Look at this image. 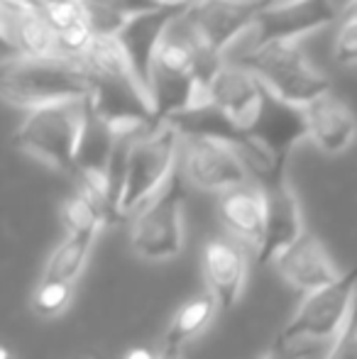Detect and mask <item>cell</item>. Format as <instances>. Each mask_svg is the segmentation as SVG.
Wrapping results in <instances>:
<instances>
[{"label":"cell","mask_w":357,"mask_h":359,"mask_svg":"<svg viewBox=\"0 0 357 359\" xmlns=\"http://www.w3.org/2000/svg\"><path fill=\"white\" fill-rule=\"evenodd\" d=\"M184 15L169 27L154 57L149 95L157 125L169 123L189 108L203 105L210 81L225 64V59L201 47Z\"/></svg>","instance_id":"6da1fadb"},{"label":"cell","mask_w":357,"mask_h":359,"mask_svg":"<svg viewBox=\"0 0 357 359\" xmlns=\"http://www.w3.org/2000/svg\"><path fill=\"white\" fill-rule=\"evenodd\" d=\"M90 72L88 105L118 135H140L157 128L152 95L130 69L115 37H95L81 59Z\"/></svg>","instance_id":"7a4b0ae2"},{"label":"cell","mask_w":357,"mask_h":359,"mask_svg":"<svg viewBox=\"0 0 357 359\" xmlns=\"http://www.w3.org/2000/svg\"><path fill=\"white\" fill-rule=\"evenodd\" d=\"M3 98L20 110L86 100L90 72L83 62L69 57H13L5 59L0 79Z\"/></svg>","instance_id":"3957f363"},{"label":"cell","mask_w":357,"mask_h":359,"mask_svg":"<svg viewBox=\"0 0 357 359\" xmlns=\"http://www.w3.org/2000/svg\"><path fill=\"white\" fill-rule=\"evenodd\" d=\"M88 123V98L49 105L27 113L13 135L20 151L44 161L52 169L74 174L76 151Z\"/></svg>","instance_id":"277c9868"},{"label":"cell","mask_w":357,"mask_h":359,"mask_svg":"<svg viewBox=\"0 0 357 359\" xmlns=\"http://www.w3.org/2000/svg\"><path fill=\"white\" fill-rule=\"evenodd\" d=\"M357 301V269H348L333 284L306 293L304 303L294 313L271 347H291L335 342L345 330Z\"/></svg>","instance_id":"5b68a950"},{"label":"cell","mask_w":357,"mask_h":359,"mask_svg":"<svg viewBox=\"0 0 357 359\" xmlns=\"http://www.w3.org/2000/svg\"><path fill=\"white\" fill-rule=\"evenodd\" d=\"M181 133L172 123H162L135 140L125 171L120 217L140 213L177 174Z\"/></svg>","instance_id":"8992f818"},{"label":"cell","mask_w":357,"mask_h":359,"mask_svg":"<svg viewBox=\"0 0 357 359\" xmlns=\"http://www.w3.org/2000/svg\"><path fill=\"white\" fill-rule=\"evenodd\" d=\"M230 62L250 69L267 86L269 93L299 108H306L321 95L333 90L328 76H323L306 62L296 42L269 44L252 54H240L238 59H230Z\"/></svg>","instance_id":"52a82bcc"},{"label":"cell","mask_w":357,"mask_h":359,"mask_svg":"<svg viewBox=\"0 0 357 359\" xmlns=\"http://www.w3.org/2000/svg\"><path fill=\"white\" fill-rule=\"evenodd\" d=\"M186 179L181 171L135 215L130 242L135 255L149 262H167L184 247Z\"/></svg>","instance_id":"ba28073f"},{"label":"cell","mask_w":357,"mask_h":359,"mask_svg":"<svg viewBox=\"0 0 357 359\" xmlns=\"http://www.w3.org/2000/svg\"><path fill=\"white\" fill-rule=\"evenodd\" d=\"M271 0H201L186 10V22L206 52L225 59V52L250 32Z\"/></svg>","instance_id":"9c48e42d"},{"label":"cell","mask_w":357,"mask_h":359,"mask_svg":"<svg viewBox=\"0 0 357 359\" xmlns=\"http://www.w3.org/2000/svg\"><path fill=\"white\" fill-rule=\"evenodd\" d=\"M340 18L343 13L333 0H294V3L271 5L260 15L255 27L245 34L248 47L243 54H252L269 44L296 42L316 29L338 22Z\"/></svg>","instance_id":"30bf717a"},{"label":"cell","mask_w":357,"mask_h":359,"mask_svg":"<svg viewBox=\"0 0 357 359\" xmlns=\"http://www.w3.org/2000/svg\"><path fill=\"white\" fill-rule=\"evenodd\" d=\"M181 174L186 184L196 186L201 191L223 194L235 186L250 184V176L245 161L233 147L203 137H181Z\"/></svg>","instance_id":"8fae6325"},{"label":"cell","mask_w":357,"mask_h":359,"mask_svg":"<svg viewBox=\"0 0 357 359\" xmlns=\"http://www.w3.org/2000/svg\"><path fill=\"white\" fill-rule=\"evenodd\" d=\"M3 42L15 57H62L57 34L44 18V0H0Z\"/></svg>","instance_id":"7c38bea8"},{"label":"cell","mask_w":357,"mask_h":359,"mask_svg":"<svg viewBox=\"0 0 357 359\" xmlns=\"http://www.w3.org/2000/svg\"><path fill=\"white\" fill-rule=\"evenodd\" d=\"M186 10L189 8L164 5V8L154 10V13H144L133 18L115 34V42L123 49L130 69L135 72L140 83L147 88V93H149V83H152V67H154V57L159 52V44L167 37L169 27L177 22Z\"/></svg>","instance_id":"4fadbf2b"},{"label":"cell","mask_w":357,"mask_h":359,"mask_svg":"<svg viewBox=\"0 0 357 359\" xmlns=\"http://www.w3.org/2000/svg\"><path fill=\"white\" fill-rule=\"evenodd\" d=\"M264 98H267V86L250 69L240 67L230 59H225V64L213 76L208 93H206V103L223 110L245 133L257 120Z\"/></svg>","instance_id":"5bb4252c"},{"label":"cell","mask_w":357,"mask_h":359,"mask_svg":"<svg viewBox=\"0 0 357 359\" xmlns=\"http://www.w3.org/2000/svg\"><path fill=\"white\" fill-rule=\"evenodd\" d=\"M248 135L267 151L279 169H284L286 159H289V151L294 149L301 140L309 137L306 110L276 98L274 93L267 90L262 110H260L252 128L248 130Z\"/></svg>","instance_id":"9a60e30c"},{"label":"cell","mask_w":357,"mask_h":359,"mask_svg":"<svg viewBox=\"0 0 357 359\" xmlns=\"http://www.w3.org/2000/svg\"><path fill=\"white\" fill-rule=\"evenodd\" d=\"M201 269L206 276L208 293L218 301L220 311H230L240 301L248 279V257L243 247L225 237H213L201 252Z\"/></svg>","instance_id":"2e32d148"},{"label":"cell","mask_w":357,"mask_h":359,"mask_svg":"<svg viewBox=\"0 0 357 359\" xmlns=\"http://www.w3.org/2000/svg\"><path fill=\"white\" fill-rule=\"evenodd\" d=\"M264 201H267V222H264V240L257 250L260 264H274V259L284 250L304 235V217L296 194L286 181L262 186Z\"/></svg>","instance_id":"e0dca14e"},{"label":"cell","mask_w":357,"mask_h":359,"mask_svg":"<svg viewBox=\"0 0 357 359\" xmlns=\"http://www.w3.org/2000/svg\"><path fill=\"white\" fill-rule=\"evenodd\" d=\"M274 269L279 271V276L286 284L301 288L306 293L333 284L340 276L323 242L311 232H304L299 242H294L289 250H284L276 257Z\"/></svg>","instance_id":"ac0fdd59"},{"label":"cell","mask_w":357,"mask_h":359,"mask_svg":"<svg viewBox=\"0 0 357 359\" xmlns=\"http://www.w3.org/2000/svg\"><path fill=\"white\" fill-rule=\"evenodd\" d=\"M309 137L325 154H340L357 137V118L348 103L333 90L306 105Z\"/></svg>","instance_id":"d6986e66"},{"label":"cell","mask_w":357,"mask_h":359,"mask_svg":"<svg viewBox=\"0 0 357 359\" xmlns=\"http://www.w3.org/2000/svg\"><path fill=\"white\" fill-rule=\"evenodd\" d=\"M218 215L238 240L252 245L255 252L262 247L267 201H264V191L260 184L250 181V184L218 194Z\"/></svg>","instance_id":"ffe728a7"},{"label":"cell","mask_w":357,"mask_h":359,"mask_svg":"<svg viewBox=\"0 0 357 359\" xmlns=\"http://www.w3.org/2000/svg\"><path fill=\"white\" fill-rule=\"evenodd\" d=\"M220 311L218 301L213 298V293H201L194 296L174 313L172 323H169L167 332H164L162 350H184L186 342H191L194 337H198L206 327L213 323L215 313Z\"/></svg>","instance_id":"44dd1931"},{"label":"cell","mask_w":357,"mask_h":359,"mask_svg":"<svg viewBox=\"0 0 357 359\" xmlns=\"http://www.w3.org/2000/svg\"><path fill=\"white\" fill-rule=\"evenodd\" d=\"M95 37H115L133 18L164 8L159 0H83Z\"/></svg>","instance_id":"7402d4cb"},{"label":"cell","mask_w":357,"mask_h":359,"mask_svg":"<svg viewBox=\"0 0 357 359\" xmlns=\"http://www.w3.org/2000/svg\"><path fill=\"white\" fill-rule=\"evenodd\" d=\"M93 242H95V235H67L54 247L52 255L47 257L42 279L69 281V284H74V279H76L83 271V266H86L88 255H90V250H93Z\"/></svg>","instance_id":"603a6c76"},{"label":"cell","mask_w":357,"mask_h":359,"mask_svg":"<svg viewBox=\"0 0 357 359\" xmlns=\"http://www.w3.org/2000/svg\"><path fill=\"white\" fill-rule=\"evenodd\" d=\"M62 220L67 227V235H98L100 225H105L103 215L81 191L72 194L62 203Z\"/></svg>","instance_id":"cb8c5ba5"},{"label":"cell","mask_w":357,"mask_h":359,"mask_svg":"<svg viewBox=\"0 0 357 359\" xmlns=\"http://www.w3.org/2000/svg\"><path fill=\"white\" fill-rule=\"evenodd\" d=\"M74 284L69 281H49L42 279L32 293V311L42 318H57L72 303Z\"/></svg>","instance_id":"d4e9b609"},{"label":"cell","mask_w":357,"mask_h":359,"mask_svg":"<svg viewBox=\"0 0 357 359\" xmlns=\"http://www.w3.org/2000/svg\"><path fill=\"white\" fill-rule=\"evenodd\" d=\"M44 18H47L49 27L54 29V34L67 32V29L76 27L81 22H88L86 8L76 0H44Z\"/></svg>","instance_id":"484cf974"},{"label":"cell","mask_w":357,"mask_h":359,"mask_svg":"<svg viewBox=\"0 0 357 359\" xmlns=\"http://www.w3.org/2000/svg\"><path fill=\"white\" fill-rule=\"evenodd\" d=\"M93 39H95V34H93V29H90V25L81 22V25H76V27L67 29V32L57 34L59 54L81 62V59L86 57V52L90 49V44H93Z\"/></svg>","instance_id":"4316f807"},{"label":"cell","mask_w":357,"mask_h":359,"mask_svg":"<svg viewBox=\"0 0 357 359\" xmlns=\"http://www.w3.org/2000/svg\"><path fill=\"white\" fill-rule=\"evenodd\" d=\"M333 59L340 67H355L357 64V18H345L335 32Z\"/></svg>","instance_id":"83f0119b"},{"label":"cell","mask_w":357,"mask_h":359,"mask_svg":"<svg viewBox=\"0 0 357 359\" xmlns=\"http://www.w3.org/2000/svg\"><path fill=\"white\" fill-rule=\"evenodd\" d=\"M260 359H311V345L291 347V350H279V347H271L267 355H262Z\"/></svg>","instance_id":"f1b7e54d"},{"label":"cell","mask_w":357,"mask_h":359,"mask_svg":"<svg viewBox=\"0 0 357 359\" xmlns=\"http://www.w3.org/2000/svg\"><path fill=\"white\" fill-rule=\"evenodd\" d=\"M123 359H162V350H152V347H130Z\"/></svg>","instance_id":"f546056e"},{"label":"cell","mask_w":357,"mask_h":359,"mask_svg":"<svg viewBox=\"0 0 357 359\" xmlns=\"http://www.w3.org/2000/svg\"><path fill=\"white\" fill-rule=\"evenodd\" d=\"M162 5H179V8H191V5L201 3V0H159Z\"/></svg>","instance_id":"4dcf8cb0"},{"label":"cell","mask_w":357,"mask_h":359,"mask_svg":"<svg viewBox=\"0 0 357 359\" xmlns=\"http://www.w3.org/2000/svg\"><path fill=\"white\" fill-rule=\"evenodd\" d=\"M343 18H357V0H350L348 8H345Z\"/></svg>","instance_id":"1f68e13d"},{"label":"cell","mask_w":357,"mask_h":359,"mask_svg":"<svg viewBox=\"0 0 357 359\" xmlns=\"http://www.w3.org/2000/svg\"><path fill=\"white\" fill-rule=\"evenodd\" d=\"M162 359H181V350H162Z\"/></svg>","instance_id":"d6a6232c"},{"label":"cell","mask_w":357,"mask_h":359,"mask_svg":"<svg viewBox=\"0 0 357 359\" xmlns=\"http://www.w3.org/2000/svg\"><path fill=\"white\" fill-rule=\"evenodd\" d=\"M284 3H294V0H271V5H284Z\"/></svg>","instance_id":"836d02e7"},{"label":"cell","mask_w":357,"mask_h":359,"mask_svg":"<svg viewBox=\"0 0 357 359\" xmlns=\"http://www.w3.org/2000/svg\"><path fill=\"white\" fill-rule=\"evenodd\" d=\"M3 359H8V352H3Z\"/></svg>","instance_id":"e575fe53"},{"label":"cell","mask_w":357,"mask_h":359,"mask_svg":"<svg viewBox=\"0 0 357 359\" xmlns=\"http://www.w3.org/2000/svg\"><path fill=\"white\" fill-rule=\"evenodd\" d=\"M79 359H93V357H79Z\"/></svg>","instance_id":"d590c367"},{"label":"cell","mask_w":357,"mask_h":359,"mask_svg":"<svg viewBox=\"0 0 357 359\" xmlns=\"http://www.w3.org/2000/svg\"><path fill=\"white\" fill-rule=\"evenodd\" d=\"M76 3H83V0H76Z\"/></svg>","instance_id":"8d00e7d4"}]
</instances>
